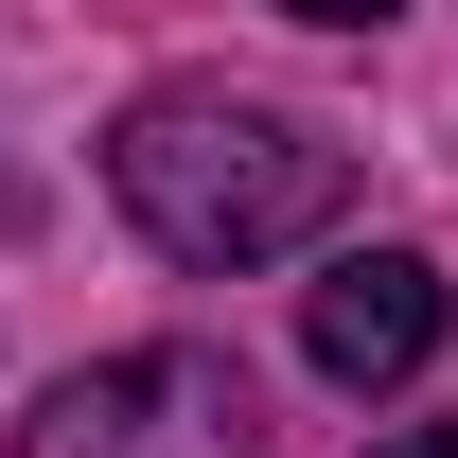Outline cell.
I'll use <instances>...</instances> for the list:
<instances>
[{"instance_id": "cell-1", "label": "cell", "mask_w": 458, "mask_h": 458, "mask_svg": "<svg viewBox=\"0 0 458 458\" xmlns=\"http://www.w3.org/2000/svg\"><path fill=\"white\" fill-rule=\"evenodd\" d=\"M106 194L123 229L194 265V283H247V265H300V247H335L352 212V141L335 123L265 106V89H141L106 123Z\"/></svg>"}, {"instance_id": "cell-2", "label": "cell", "mask_w": 458, "mask_h": 458, "mask_svg": "<svg viewBox=\"0 0 458 458\" xmlns=\"http://www.w3.org/2000/svg\"><path fill=\"white\" fill-rule=\"evenodd\" d=\"M18 458H265V388L212 335H141V352L54 370L36 423H18Z\"/></svg>"}, {"instance_id": "cell-3", "label": "cell", "mask_w": 458, "mask_h": 458, "mask_svg": "<svg viewBox=\"0 0 458 458\" xmlns=\"http://www.w3.org/2000/svg\"><path fill=\"white\" fill-rule=\"evenodd\" d=\"M441 318H458V300H441L423 247H335V265L300 283V352H318L335 388H405V370L441 352Z\"/></svg>"}, {"instance_id": "cell-4", "label": "cell", "mask_w": 458, "mask_h": 458, "mask_svg": "<svg viewBox=\"0 0 458 458\" xmlns=\"http://www.w3.org/2000/svg\"><path fill=\"white\" fill-rule=\"evenodd\" d=\"M283 18H318V36H388L405 0H283Z\"/></svg>"}, {"instance_id": "cell-5", "label": "cell", "mask_w": 458, "mask_h": 458, "mask_svg": "<svg viewBox=\"0 0 458 458\" xmlns=\"http://www.w3.org/2000/svg\"><path fill=\"white\" fill-rule=\"evenodd\" d=\"M370 458H458V423H405V441H370Z\"/></svg>"}]
</instances>
